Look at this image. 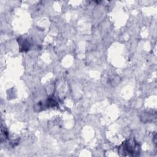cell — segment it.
I'll return each instance as SVG.
<instances>
[{"label": "cell", "instance_id": "6da1fadb", "mask_svg": "<svg viewBox=\"0 0 157 157\" xmlns=\"http://www.w3.org/2000/svg\"><path fill=\"white\" fill-rule=\"evenodd\" d=\"M140 151V145L134 138L126 140L118 147V153L121 156H137Z\"/></svg>", "mask_w": 157, "mask_h": 157}, {"label": "cell", "instance_id": "7a4b0ae2", "mask_svg": "<svg viewBox=\"0 0 157 157\" xmlns=\"http://www.w3.org/2000/svg\"><path fill=\"white\" fill-rule=\"evenodd\" d=\"M17 40L20 52H27L31 48L32 43L28 38L20 37Z\"/></svg>", "mask_w": 157, "mask_h": 157}, {"label": "cell", "instance_id": "3957f363", "mask_svg": "<svg viewBox=\"0 0 157 157\" xmlns=\"http://www.w3.org/2000/svg\"><path fill=\"white\" fill-rule=\"evenodd\" d=\"M8 136H9L8 132L5 129V128H4L2 124L1 129V142H2L3 141H5L8 138Z\"/></svg>", "mask_w": 157, "mask_h": 157}]
</instances>
